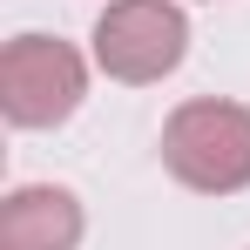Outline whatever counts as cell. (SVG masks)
I'll return each instance as SVG.
<instances>
[{
    "label": "cell",
    "mask_w": 250,
    "mask_h": 250,
    "mask_svg": "<svg viewBox=\"0 0 250 250\" xmlns=\"http://www.w3.org/2000/svg\"><path fill=\"white\" fill-rule=\"evenodd\" d=\"M88 95L82 47L54 34H14L0 47V115L14 128H61Z\"/></svg>",
    "instance_id": "cell-2"
},
{
    "label": "cell",
    "mask_w": 250,
    "mask_h": 250,
    "mask_svg": "<svg viewBox=\"0 0 250 250\" xmlns=\"http://www.w3.org/2000/svg\"><path fill=\"white\" fill-rule=\"evenodd\" d=\"M163 169L196 196L250 189V108L223 95H196L163 122Z\"/></svg>",
    "instance_id": "cell-1"
},
{
    "label": "cell",
    "mask_w": 250,
    "mask_h": 250,
    "mask_svg": "<svg viewBox=\"0 0 250 250\" xmlns=\"http://www.w3.org/2000/svg\"><path fill=\"white\" fill-rule=\"evenodd\" d=\"M95 68L122 88H149L183 68L189 54V21L176 0H108L95 21Z\"/></svg>",
    "instance_id": "cell-3"
},
{
    "label": "cell",
    "mask_w": 250,
    "mask_h": 250,
    "mask_svg": "<svg viewBox=\"0 0 250 250\" xmlns=\"http://www.w3.org/2000/svg\"><path fill=\"white\" fill-rule=\"evenodd\" d=\"M82 196L61 183H21L0 203V250H82Z\"/></svg>",
    "instance_id": "cell-4"
}]
</instances>
